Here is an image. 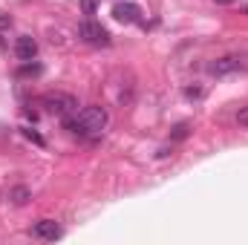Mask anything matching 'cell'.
Returning a JSON list of instances; mask_svg holds the SVG:
<instances>
[{
    "label": "cell",
    "instance_id": "cell-2",
    "mask_svg": "<svg viewBox=\"0 0 248 245\" xmlns=\"http://www.w3.org/2000/svg\"><path fill=\"white\" fill-rule=\"evenodd\" d=\"M41 107L46 113H52V116H63L66 119L69 113L78 110V101L69 92H46V95H41Z\"/></svg>",
    "mask_w": 248,
    "mask_h": 245
},
{
    "label": "cell",
    "instance_id": "cell-10",
    "mask_svg": "<svg viewBox=\"0 0 248 245\" xmlns=\"http://www.w3.org/2000/svg\"><path fill=\"white\" fill-rule=\"evenodd\" d=\"M187 133H190V124H176V127H173V133H170V138H173V141H182V138H187Z\"/></svg>",
    "mask_w": 248,
    "mask_h": 245
},
{
    "label": "cell",
    "instance_id": "cell-14",
    "mask_svg": "<svg viewBox=\"0 0 248 245\" xmlns=\"http://www.w3.org/2000/svg\"><path fill=\"white\" fill-rule=\"evenodd\" d=\"M9 23H12L9 17H0V29H3V26H9Z\"/></svg>",
    "mask_w": 248,
    "mask_h": 245
},
{
    "label": "cell",
    "instance_id": "cell-8",
    "mask_svg": "<svg viewBox=\"0 0 248 245\" xmlns=\"http://www.w3.org/2000/svg\"><path fill=\"white\" fill-rule=\"evenodd\" d=\"M41 72H44V66H41V63H23V66H20V69H17V78H29V75H41Z\"/></svg>",
    "mask_w": 248,
    "mask_h": 245
},
{
    "label": "cell",
    "instance_id": "cell-12",
    "mask_svg": "<svg viewBox=\"0 0 248 245\" xmlns=\"http://www.w3.org/2000/svg\"><path fill=\"white\" fill-rule=\"evenodd\" d=\"M81 6H84L87 15H95V0H81Z\"/></svg>",
    "mask_w": 248,
    "mask_h": 245
},
{
    "label": "cell",
    "instance_id": "cell-9",
    "mask_svg": "<svg viewBox=\"0 0 248 245\" xmlns=\"http://www.w3.org/2000/svg\"><path fill=\"white\" fill-rule=\"evenodd\" d=\"M9 199H12L15 205H23V202L29 199V190H26V187H12V190H9Z\"/></svg>",
    "mask_w": 248,
    "mask_h": 245
},
{
    "label": "cell",
    "instance_id": "cell-7",
    "mask_svg": "<svg viewBox=\"0 0 248 245\" xmlns=\"http://www.w3.org/2000/svg\"><path fill=\"white\" fill-rule=\"evenodd\" d=\"M32 234L41 237V240H58V237H61V228H58L55 219H41V222H35Z\"/></svg>",
    "mask_w": 248,
    "mask_h": 245
},
{
    "label": "cell",
    "instance_id": "cell-13",
    "mask_svg": "<svg viewBox=\"0 0 248 245\" xmlns=\"http://www.w3.org/2000/svg\"><path fill=\"white\" fill-rule=\"evenodd\" d=\"M237 122L243 124V127H248V107H246V110H240V116H237Z\"/></svg>",
    "mask_w": 248,
    "mask_h": 245
},
{
    "label": "cell",
    "instance_id": "cell-1",
    "mask_svg": "<svg viewBox=\"0 0 248 245\" xmlns=\"http://www.w3.org/2000/svg\"><path fill=\"white\" fill-rule=\"evenodd\" d=\"M63 127L75 136H98L104 127H107V110L93 104V107H84L78 116H66Z\"/></svg>",
    "mask_w": 248,
    "mask_h": 245
},
{
    "label": "cell",
    "instance_id": "cell-15",
    "mask_svg": "<svg viewBox=\"0 0 248 245\" xmlns=\"http://www.w3.org/2000/svg\"><path fill=\"white\" fill-rule=\"evenodd\" d=\"M214 3H219V6H231L234 0H214Z\"/></svg>",
    "mask_w": 248,
    "mask_h": 245
},
{
    "label": "cell",
    "instance_id": "cell-6",
    "mask_svg": "<svg viewBox=\"0 0 248 245\" xmlns=\"http://www.w3.org/2000/svg\"><path fill=\"white\" fill-rule=\"evenodd\" d=\"M15 55H17L20 61H32V58L38 55V44H35V38L20 35V38H17V44H15Z\"/></svg>",
    "mask_w": 248,
    "mask_h": 245
},
{
    "label": "cell",
    "instance_id": "cell-4",
    "mask_svg": "<svg viewBox=\"0 0 248 245\" xmlns=\"http://www.w3.org/2000/svg\"><path fill=\"white\" fill-rule=\"evenodd\" d=\"M248 61L243 55H225V58H217L214 63H208V72L211 75H228V72H240V69H246Z\"/></svg>",
    "mask_w": 248,
    "mask_h": 245
},
{
    "label": "cell",
    "instance_id": "cell-5",
    "mask_svg": "<svg viewBox=\"0 0 248 245\" xmlns=\"http://www.w3.org/2000/svg\"><path fill=\"white\" fill-rule=\"evenodd\" d=\"M113 17H116L119 23H139V20H141V9H139L136 3H116Z\"/></svg>",
    "mask_w": 248,
    "mask_h": 245
},
{
    "label": "cell",
    "instance_id": "cell-3",
    "mask_svg": "<svg viewBox=\"0 0 248 245\" xmlns=\"http://www.w3.org/2000/svg\"><path fill=\"white\" fill-rule=\"evenodd\" d=\"M78 38L93 44V46H110V32L101 23H95V20H84L78 26Z\"/></svg>",
    "mask_w": 248,
    "mask_h": 245
},
{
    "label": "cell",
    "instance_id": "cell-16",
    "mask_svg": "<svg viewBox=\"0 0 248 245\" xmlns=\"http://www.w3.org/2000/svg\"><path fill=\"white\" fill-rule=\"evenodd\" d=\"M246 15H248V6H246Z\"/></svg>",
    "mask_w": 248,
    "mask_h": 245
},
{
    "label": "cell",
    "instance_id": "cell-11",
    "mask_svg": "<svg viewBox=\"0 0 248 245\" xmlns=\"http://www.w3.org/2000/svg\"><path fill=\"white\" fill-rule=\"evenodd\" d=\"M23 136H26V138H29V141H35V144H41V147H44V144H46V141H44V138H41V136H38V133H35V130H29V127H23Z\"/></svg>",
    "mask_w": 248,
    "mask_h": 245
}]
</instances>
